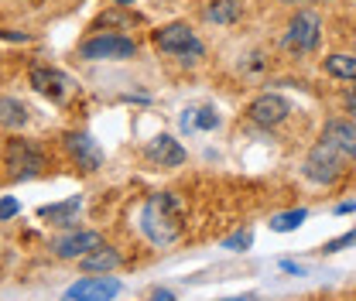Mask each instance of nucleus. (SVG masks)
<instances>
[{"label":"nucleus","instance_id":"nucleus-16","mask_svg":"<svg viewBox=\"0 0 356 301\" xmlns=\"http://www.w3.org/2000/svg\"><path fill=\"white\" fill-rule=\"evenodd\" d=\"M79 206H83V199L79 195H72V199H65V202H58V206H44L42 215L44 219H51V222H72V215L79 213Z\"/></svg>","mask_w":356,"mask_h":301},{"label":"nucleus","instance_id":"nucleus-4","mask_svg":"<svg viewBox=\"0 0 356 301\" xmlns=\"http://www.w3.org/2000/svg\"><path fill=\"white\" fill-rule=\"evenodd\" d=\"M154 44L161 48V51H172V55H192V58H202V42L195 38V31L188 28V24H168V28H161V31H154Z\"/></svg>","mask_w":356,"mask_h":301},{"label":"nucleus","instance_id":"nucleus-6","mask_svg":"<svg viewBox=\"0 0 356 301\" xmlns=\"http://www.w3.org/2000/svg\"><path fill=\"white\" fill-rule=\"evenodd\" d=\"M288 113H291V103H288L281 92H264V96H257V99L247 106V117H250L257 127H277V124L288 120Z\"/></svg>","mask_w":356,"mask_h":301},{"label":"nucleus","instance_id":"nucleus-3","mask_svg":"<svg viewBox=\"0 0 356 301\" xmlns=\"http://www.w3.org/2000/svg\"><path fill=\"white\" fill-rule=\"evenodd\" d=\"M318 38H322V17H318L315 10H298V14L291 17L288 31H284L288 51H298V55L315 51V48H318Z\"/></svg>","mask_w":356,"mask_h":301},{"label":"nucleus","instance_id":"nucleus-14","mask_svg":"<svg viewBox=\"0 0 356 301\" xmlns=\"http://www.w3.org/2000/svg\"><path fill=\"white\" fill-rule=\"evenodd\" d=\"M83 267H86V270H103V274H106V270L120 267V254H117L113 247H96L92 254L83 257Z\"/></svg>","mask_w":356,"mask_h":301},{"label":"nucleus","instance_id":"nucleus-26","mask_svg":"<svg viewBox=\"0 0 356 301\" xmlns=\"http://www.w3.org/2000/svg\"><path fill=\"white\" fill-rule=\"evenodd\" d=\"M113 3H120V7H131V3H137V0H113Z\"/></svg>","mask_w":356,"mask_h":301},{"label":"nucleus","instance_id":"nucleus-13","mask_svg":"<svg viewBox=\"0 0 356 301\" xmlns=\"http://www.w3.org/2000/svg\"><path fill=\"white\" fill-rule=\"evenodd\" d=\"M322 140L336 144L346 158H353L356 161V124L353 120H329L325 130H322Z\"/></svg>","mask_w":356,"mask_h":301},{"label":"nucleus","instance_id":"nucleus-23","mask_svg":"<svg viewBox=\"0 0 356 301\" xmlns=\"http://www.w3.org/2000/svg\"><path fill=\"white\" fill-rule=\"evenodd\" d=\"M17 215V202L10 199V195H3V206H0V219L7 222V219H14Z\"/></svg>","mask_w":356,"mask_h":301},{"label":"nucleus","instance_id":"nucleus-22","mask_svg":"<svg viewBox=\"0 0 356 301\" xmlns=\"http://www.w3.org/2000/svg\"><path fill=\"white\" fill-rule=\"evenodd\" d=\"M250 243H254V233H250V229H243V233H236V236L222 240V250H247Z\"/></svg>","mask_w":356,"mask_h":301},{"label":"nucleus","instance_id":"nucleus-10","mask_svg":"<svg viewBox=\"0 0 356 301\" xmlns=\"http://www.w3.org/2000/svg\"><path fill=\"white\" fill-rule=\"evenodd\" d=\"M96 247H103V240H99V233H69V236H62V240H55V254L62 260H83L86 254H92Z\"/></svg>","mask_w":356,"mask_h":301},{"label":"nucleus","instance_id":"nucleus-25","mask_svg":"<svg viewBox=\"0 0 356 301\" xmlns=\"http://www.w3.org/2000/svg\"><path fill=\"white\" fill-rule=\"evenodd\" d=\"M346 106H350V113H353V117H356V89H353V92H350V96H346Z\"/></svg>","mask_w":356,"mask_h":301},{"label":"nucleus","instance_id":"nucleus-18","mask_svg":"<svg viewBox=\"0 0 356 301\" xmlns=\"http://www.w3.org/2000/svg\"><path fill=\"white\" fill-rule=\"evenodd\" d=\"M236 14H240V3H236V0H213V7L206 10V17H209V21H220V24L236 21Z\"/></svg>","mask_w":356,"mask_h":301},{"label":"nucleus","instance_id":"nucleus-2","mask_svg":"<svg viewBox=\"0 0 356 301\" xmlns=\"http://www.w3.org/2000/svg\"><path fill=\"white\" fill-rule=\"evenodd\" d=\"M339 174H343V151L329 140H318L305 158V178L318 185H332Z\"/></svg>","mask_w":356,"mask_h":301},{"label":"nucleus","instance_id":"nucleus-24","mask_svg":"<svg viewBox=\"0 0 356 301\" xmlns=\"http://www.w3.org/2000/svg\"><path fill=\"white\" fill-rule=\"evenodd\" d=\"M151 298H175V295H172V291H165V288H154V291H151Z\"/></svg>","mask_w":356,"mask_h":301},{"label":"nucleus","instance_id":"nucleus-19","mask_svg":"<svg viewBox=\"0 0 356 301\" xmlns=\"http://www.w3.org/2000/svg\"><path fill=\"white\" fill-rule=\"evenodd\" d=\"M305 219H309L305 209H291V213L274 215V219H270V229H274V233H291V229H298Z\"/></svg>","mask_w":356,"mask_h":301},{"label":"nucleus","instance_id":"nucleus-5","mask_svg":"<svg viewBox=\"0 0 356 301\" xmlns=\"http://www.w3.org/2000/svg\"><path fill=\"white\" fill-rule=\"evenodd\" d=\"M79 51H83V58H89V62H103V58L120 62V58H134L137 55V42L120 38V35H99V38H89Z\"/></svg>","mask_w":356,"mask_h":301},{"label":"nucleus","instance_id":"nucleus-21","mask_svg":"<svg viewBox=\"0 0 356 301\" xmlns=\"http://www.w3.org/2000/svg\"><path fill=\"white\" fill-rule=\"evenodd\" d=\"M353 243H356V229H350V233H343V236L329 240L322 250H325V254H339V250H346V247H353Z\"/></svg>","mask_w":356,"mask_h":301},{"label":"nucleus","instance_id":"nucleus-20","mask_svg":"<svg viewBox=\"0 0 356 301\" xmlns=\"http://www.w3.org/2000/svg\"><path fill=\"white\" fill-rule=\"evenodd\" d=\"M17 124H28V106H21L17 99H3V127H17Z\"/></svg>","mask_w":356,"mask_h":301},{"label":"nucleus","instance_id":"nucleus-7","mask_svg":"<svg viewBox=\"0 0 356 301\" xmlns=\"http://www.w3.org/2000/svg\"><path fill=\"white\" fill-rule=\"evenodd\" d=\"M7 168H10V178H31L44 168V158L42 151L28 140H10L7 144Z\"/></svg>","mask_w":356,"mask_h":301},{"label":"nucleus","instance_id":"nucleus-27","mask_svg":"<svg viewBox=\"0 0 356 301\" xmlns=\"http://www.w3.org/2000/svg\"><path fill=\"white\" fill-rule=\"evenodd\" d=\"M281 3H305V0H281Z\"/></svg>","mask_w":356,"mask_h":301},{"label":"nucleus","instance_id":"nucleus-15","mask_svg":"<svg viewBox=\"0 0 356 301\" xmlns=\"http://www.w3.org/2000/svg\"><path fill=\"white\" fill-rule=\"evenodd\" d=\"M181 127L185 130H213V127H220V117H216L209 106H202V110H185Z\"/></svg>","mask_w":356,"mask_h":301},{"label":"nucleus","instance_id":"nucleus-1","mask_svg":"<svg viewBox=\"0 0 356 301\" xmlns=\"http://www.w3.org/2000/svg\"><path fill=\"white\" fill-rule=\"evenodd\" d=\"M140 229L151 243L158 247H168L175 243L178 233H181V202H178L172 192H158L147 199V206L140 209Z\"/></svg>","mask_w":356,"mask_h":301},{"label":"nucleus","instance_id":"nucleus-12","mask_svg":"<svg viewBox=\"0 0 356 301\" xmlns=\"http://www.w3.org/2000/svg\"><path fill=\"white\" fill-rule=\"evenodd\" d=\"M147 158H151V161H158L161 168H178V165L185 161V151H181V144H178L175 137L158 133V137L147 144Z\"/></svg>","mask_w":356,"mask_h":301},{"label":"nucleus","instance_id":"nucleus-9","mask_svg":"<svg viewBox=\"0 0 356 301\" xmlns=\"http://www.w3.org/2000/svg\"><path fill=\"white\" fill-rule=\"evenodd\" d=\"M65 147H69L72 161H76L83 172H96V168L103 165V151H99V144H96L89 133H69V137H65Z\"/></svg>","mask_w":356,"mask_h":301},{"label":"nucleus","instance_id":"nucleus-17","mask_svg":"<svg viewBox=\"0 0 356 301\" xmlns=\"http://www.w3.org/2000/svg\"><path fill=\"white\" fill-rule=\"evenodd\" d=\"M325 72L336 76V79L356 83V58L353 55H329V58H325Z\"/></svg>","mask_w":356,"mask_h":301},{"label":"nucleus","instance_id":"nucleus-8","mask_svg":"<svg viewBox=\"0 0 356 301\" xmlns=\"http://www.w3.org/2000/svg\"><path fill=\"white\" fill-rule=\"evenodd\" d=\"M113 295H120V281H113V277H83V281H76L69 291H65V298H79V301H106L113 298Z\"/></svg>","mask_w":356,"mask_h":301},{"label":"nucleus","instance_id":"nucleus-11","mask_svg":"<svg viewBox=\"0 0 356 301\" xmlns=\"http://www.w3.org/2000/svg\"><path fill=\"white\" fill-rule=\"evenodd\" d=\"M31 86L38 89L42 96H48V99H65V92H69V76L65 72H58V69H35L31 72Z\"/></svg>","mask_w":356,"mask_h":301}]
</instances>
